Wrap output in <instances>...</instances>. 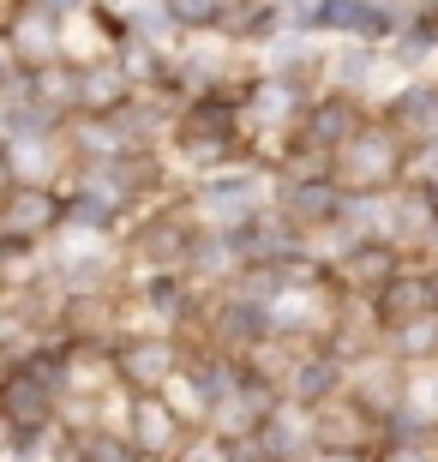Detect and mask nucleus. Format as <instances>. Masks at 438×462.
<instances>
[{"instance_id":"1","label":"nucleus","mask_w":438,"mask_h":462,"mask_svg":"<svg viewBox=\"0 0 438 462\" xmlns=\"http://www.w3.org/2000/svg\"><path fill=\"white\" fill-rule=\"evenodd\" d=\"M306 31H337V36H360V42H378V36L396 31V13L385 0H319L306 13Z\"/></svg>"},{"instance_id":"2","label":"nucleus","mask_w":438,"mask_h":462,"mask_svg":"<svg viewBox=\"0 0 438 462\" xmlns=\"http://www.w3.org/2000/svg\"><path fill=\"white\" fill-rule=\"evenodd\" d=\"M61 223V210L49 205V192L42 187H6L0 192V228L13 240H24V235H42V228H54Z\"/></svg>"},{"instance_id":"3","label":"nucleus","mask_w":438,"mask_h":462,"mask_svg":"<svg viewBox=\"0 0 438 462\" xmlns=\"http://www.w3.org/2000/svg\"><path fill=\"white\" fill-rule=\"evenodd\" d=\"M342 169H349L354 180H378V174H390L396 169V144H390V133L354 126V138L342 144Z\"/></svg>"},{"instance_id":"4","label":"nucleus","mask_w":438,"mask_h":462,"mask_svg":"<svg viewBox=\"0 0 438 462\" xmlns=\"http://www.w3.org/2000/svg\"><path fill=\"white\" fill-rule=\"evenodd\" d=\"M49 384L31 373H13V378H0V414L6 420H18V427H42L49 420Z\"/></svg>"},{"instance_id":"5","label":"nucleus","mask_w":438,"mask_h":462,"mask_svg":"<svg viewBox=\"0 0 438 462\" xmlns=\"http://www.w3.org/2000/svg\"><path fill=\"white\" fill-rule=\"evenodd\" d=\"M372 307H378V319H390V325H408V319H421V312L433 307V289H426V276H390Z\"/></svg>"},{"instance_id":"6","label":"nucleus","mask_w":438,"mask_h":462,"mask_svg":"<svg viewBox=\"0 0 438 462\" xmlns=\"http://www.w3.org/2000/svg\"><path fill=\"white\" fill-rule=\"evenodd\" d=\"M337 210H342V192L331 187V180H319V174L288 187V217H294V223H331Z\"/></svg>"},{"instance_id":"7","label":"nucleus","mask_w":438,"mask_h":462,"mask_svg":"<svg viewBox=\"0 0 438 462\" xmlns=\"http://www.w3.org/2000/svg\"><path fill=\"white\" fill-rule=\"evenodd\" d=\"M354 138V108L349 103H319L306 115V144H319V151H342Z\"/></svg>"},{"instance_id":"8","label":"nucleus","mask_w":438,"mask_h":462,"mask_svg":"<svg viewBox=\"0 0 438 462\" xmlns=\"http://www.w3.org/2000/svg\"><path fill=\"white\" fill-rule=\"evenodd\" d=\"M390 126H408V133H426L438 138V90L426 85H408L396 103H390Z\"/></svg>"},{"instance_id":"9","label":"nucleus","mask_w":438,"mask_h":462,"mask_svg":"<svg viewBox=\"0 0 438 462\" xmlns=\"http://www.w3.org/2000/svg\"><path fill=\"white\" fill-rule=\"evenodd\" d=\"M258 199V180L253 174H222V180H210V187H204V205L217 210V217H228V210H235L240 223H247V205H253Z\"/></svg>"},{"instance_id":"10","label":"nucleus","mask_w":438,"mask_h":462,"mask_svg":"<svg viewBox=\"0 0 438 462\" xmlns=\"http://www.w3.org/2000/svg\"><path fill=\"white\" fill-rule=\"evenodd\" d=\"M222 24H228V36H276L283 6H270V0H240V6L222 13Z\"/></svg>"},{"instance_id":"11","label":"nucleus","mask_w":438,"mask_h":462,"mask_svg":"<svg viewBox=\"0 0 438 462\" xmlns=\"http://www.w3.org/2000/svg\"><path fill=\"white\" fill-rule=\"evenodd\" d=\"M270 312L258 307V300H235V307L222 312V337H228V343H265L270 337Z\"/></svg>"},{"instance_id":"12","label":"nucleus","mask_w":438,"mask_h":462,"mask_svg":"<svg viewBox=\"0 0 438 462\" xmlns=\"http://www.w3.org/2000/svg\"><path fill=\"white\" fill-rule=\"evenodd\" d=\"M133 445L138 450H169L174 445V414L163 402H138L133 414Z\"/></svg>"},{"instance_id":"13","label":"nucleus","mask_w":438,"mask_h":462,"mask_svg":"<svg viewBox=\"0 0 438 462\" xmlns=\"http://www.w3.org/2000/svg\"><path fill=\"white\" fill-rule=\"evenodd\" d=\"M169 373H174V348L169 343H133L126 348V378H138V384H163Z\"/></svg>"},{"instance_id":"14","label":"nucleus","mask_w":438,"mask_h":462,"mask_svg":"<svg viewBox=\"0 0 438 462\" xmlns=\"http://www.w3.org/2000/svg\"><path fill=\"white\" fill-rule=\"evenodd\" d=\"M235 240L228 235H199V240H186V264L204 276H222V271H235Z\"/></svg>"},{"instance_id":"15","label":"nucleus","mask_w":438,"mask_h":462,"mask_svg":"<svg viewBox=\"0 0 438 462\" xmlns=\"http://www.w3.org/2000/svg\"><path fill=\"white\" fill-rule=\"evenodd\" d=\"M349 276L360 289H385L390 276H396V253H390V246H360V253L349 258Z\"/></svg>"},{"instance_id":"16","label":"nucleus","mask_w":438,"mask_h":462,"mask_svg":"<svg viewBox=\"0 0 438 462\" xmlns=\"http://www.w3.org/2000/svg\"><path fill=\"white\" fill-rule=\"evenodd\" d=\"M337 384H342V366H337V360H306L301 373H294V396H301V402H324Z\"/></svg>"},{"instance_id":"17","label":"nucleus","mask_w":438,"mask_h":462,"mask_svg":"<svg viewBox=\"0 0 438 462\" xmlns=\"http://www.w3.org/2000/svg\"><path fill=\"white\" fill-rule=\"evenodd\" d=\"M79 97H85L90 108H115L120 97H126V72H120V67H102V72H85V85H79Z\"/></svg>"},{"instance_id":"18","label":"nucleus","mask_w":438,"mask_h":462,"mask_svg":"<svg viewBox=\"0 0 438 462\" xmlns=\"http://www.w3.org/2000/svg\"><path fill=\"white\" fill-rule=\"evenodd\" d=\"M169 6L174 24H186V31H210V24H222V13H228V0H163Z\"/></svg>"},{"instance_id":"19","label":"nucleus","mask_w":438,"mask_h":462,"mask_svg":"<svg viewBox=\"0 0 438 462\" xmlns=\"http://www.w3.org/2000/svg\"><path fill=\"white\" fill-rule=\"evenodd\" d=\"M151 307L163 312V319H186L192 294H186V282H181V276H156V282H151Z\"/></svg>"},{"instance_id":"20","label":"nucleus","mask_w":438,"mask_h":462,"mask_svg":"<svg viewBox=\"0 0 438 462\" xmlns=\"http://www.w3.org/2000/svg\"><path fill=\"white\" fill-rule=\"evenodd\" d=\"M108 217H115V205H108V199H97V192H85L79 205L61 210V223H67V228H108Z\"/></svg>"},{"instance_id":"21","label":"nucleus","mask_w":438,"mask_h":462,"mask_svg":"<svg viewBox=\"0 0 438 462\" xmlns=\"http://www.w3.org/2000/svg\"><path fill=\"white\" fill-rule=\"evenodd\" d=\"M403 348H408V355H438V319H433V312H421V319H408V325H403Z\"/></svg>"},{"instance_id":"22","label":"nucleus","mask_w":438,"mask_h":462,"mask_svg":"<svg viewBox=\"0 0 438 462\" xmlns=\"http://www.w3.org/2000/svg\"><path fill=\"white\" fill-rule=\"evenodd\" d=\"M396 223L415 228V235H421V228H438V205H433V199H421V192H408L403 205H396Z\"/></svg>"},{"instance_id":"23","label":"nucleus","mask_w":438,"mask_h":462,"mask_svg":"<svg viewBox=\"0 0 438 462\" xmlns=\"http://www.w3.org/2000/svg\"><path fill=\"white\" fill-rule=\"evenodd\" d=\"M85 462H138V457H133V445H126V439L97 432V439H85Z\"/></svg>"},{"instance_id":"24","label":"nucleus","mask_w":438,"mask_h":462,"mask_svg":"<svg viewBox=\"0 0 438 462\" xmlns=\"http://www.w3.org/2000/svg\"><path fill=\"white\" fill-rule=\"evenodd\" d=\"M324 439H331L337 450H354L360 439H367V420H354V409H342V420H337V427L324 420Z\"/></svg>"},{"instance_id":"25","label":"nucleus","mask_w":438,"mask_h":462,"mask_svg":"<svg viewBox=\"0 0 438 462\" xmlns=\"http://www.w3.org/2000/svg\"><path fill=\"white\" fill-rule=\"evenodd\" d=\"M49 126H54V108H18V115H13V133L18 138H42Z\"/></svg>"},{"instance_id":"26","label":"nucleus","mask_w":438,"mask_h":462,"mask_svg":"<svg viewBox=\"0 0 438 462\" xmlns=\"http://www.w3.org/2000/svg\"><path fill=\"white\" fill-rule=\"evenodd\" d=\"M337 72H342V79H349V85H360V79H367V72H372V54H367V49L342 54V60H337Z\"/></svg>"},{"instance_id":"27","label":"nucleus","mask_w":438,"mask_h":462,"mask_svg":"<svg viewBox=\"0 0 438 462\" xmlns=\"http://www.w3.org/2000/svg\"><path fill=\"white\" fill-rule=\"evenodd\" d=\"M31 6H42V13H54V18H61V13H72L79 0H31Z\"/></svg>"},{"instance_id":"28","label":"nucleus","mask_w":438,"mask_h":462,"mask_svg":"<svg viewBox=\"0 0 438 462\" xmlns=\"http://www.w3.org/2000/svg\"><path fill=\"white\" fill-rule=\"evenodd\" d=\"M6 174H13V156H0V192L13 187V180H6Z\"/></svg>"},{"instance_id":"29","label":"nucleus","mask_w":438,"mask_h":462,"mask_svg":"<svg viewBox=\"0 0 438 462\" xmlns=\"http://www.w3.org/2000/svg\"><path fill=\"white\" fill-rule=\"evenodd\" d=\"M319 462H360L354 450H331V457H319Z\"/></svg>"},{"instance_id":"30","label":"nucleus","mask_w":438,"mask_h":462,"mask_svg":"<svg viewBox=\"0 0 438 462\" xmlns=\"http://www.w3.org/2000/svg\"><path fill=\"white\" fill-rule=\"evenodd\" d=\"M421 6H438V0H421Z\"/></svg>"}]
</instances>
